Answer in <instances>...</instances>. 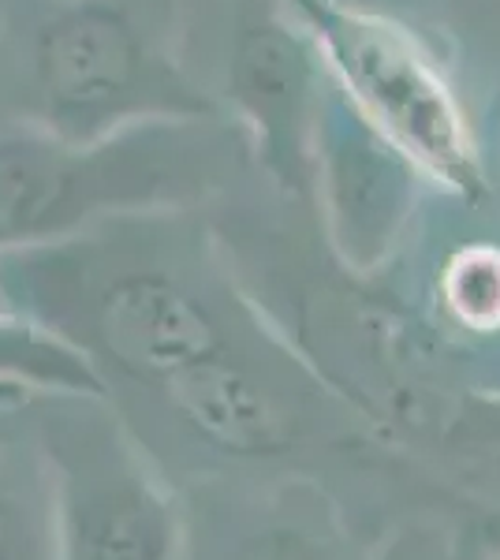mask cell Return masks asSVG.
<instances>
[{"instance_id": "cell-1", "label": "cell", "mask_w": 500, "mask_h": 560, "mask_svg": "<svg viewBox=\"0 0 500 560\" xmlns=\"http://www.w3.org/2000/svg\"><path fill=\"white\" fill-rule=\"evenodd\" d=\"M168 217H127L0 255V295L75 348L108 396H153L184 370L277 332L202 243L161 232Z\"/></svg>"}, {"instance_id": "cell-2", "label": "cell", "mask_w": 500, "mask_h": 560, "mask_svg": "<svg viewBox=\"0 0 500 560\" xmlns=\"http://www.w3.org/2000/svg\"><path fill=\"white\" fill-rule=\"evenodd\" d=\"M232 120H161L71 142L26 120L0 135V255L108 221L190 213L232 176Z\"/></svg>"}, {"instance_id": "cell-3", "label": "cell", "mask_w": 500, "mask_h": 560, "mask_svg": "<svg viewBox=\"0 0 500 560\" xmlns=\"http://www.w3.org/2000/svg\"><path fill=\"white\" fill-rule=\"evenodd\" d=\"M31 124L71 142L161 120H229L179 52L176 0H57L26 42Z\"/></svg>"}, {"instance_id": "cell-4", "label": "cell", "mask_w": 500, "mask_h": 560, "mask_svg": "<svg viewBox=\"0 0 500 560\" xmlns=\"http://www.w3.org/2000/svg\"><path fill=\"white\" fill-rule=\"evenodd\" d=\"M288 8L317 45L333 86L433 187L467 202L486 191L467 108L411 26L354 0H288Z\"/></svg>"}, {"instance_id": "cell-5", "label": "cell", "mask_w": 500, "mask_h": 560, "mask_svg": "<svg viewBox=\"0 0 500 560\" xmlns=\"http://www.w3.org/2000/svg\"><path fill=\"white\" fill-rule=\"evenodd\" d=\"M38 438L57 493V560H179L184 501L108 396H45Z\"/></svg>"}, {"instance_id": "cell-6", "label": "cell", "mask_w": 500, "mask_h": 560, "mask_svg": "<svg viewBox=\"0 0 500 560\" xmlns=\"http://www.w3.org/2000/svg\"><path fill=\"white\" fill-rule=\"evenodd\" d=\"M329 94L317 45L288 0H232L224 113L258 168L295 202L314 198V147Z\"/></svg>"}, {"instance_id": "cell-7", "label": "cell", "mask_w": 500, "mask_h": 560, "mask_svg": "<svg viewBox=\"0 0 500 560\" xmlns=\"http://www.w3.org/2000/svg\"><path fill=\"white\" fill-rule=\"evenodd\" d=\"M430 184L329 79L314 147V198L340 269L370 277L404 243Z\"/></svg>"}, {"instance_id": "cell-8", "label": "cell", "mask_w": 500, "mask_h": 560, "mask_svg": "<svg viewBox=\"0 0 500 560\" xmlns=\"http://www.w3.org/2000/svg\"><path fill=\"white\" fill-rule=\"evenodd\" d=\"M336 497L311 475L251 490H206L184 504L179 560H367Z\"/></svg>"}, {"instance_id": "cell-9", "label": "cell", "mask_w": 500, "mask_h": 560, "mask_svg": "<svg viewBox=\"0 0 500 560\" xmlns=\"http://www.w3.org/2000/svg\"><path fill=\"white\" fill-rule=\"evenodd\" d=\"M45 396H108L97 370L0 295V404Z\"/></svg>"}, {"instance_id": "cell-10", "label": "cell", "mask_w": 500, "mask_h": 560, "mask_svg": "<svg viewBox=\"0 0 500 560\" xmlns=\"http://www.w3.org/2000/svg\"><path fill=\"white\" fill-rule=\"evenodd\" d=\"M0 560H57V493L34 433L0 422Z\"/></svg>"}, {"instance_id": "cell-11", "label": "cell", "mask_w": 500, "mask_h": 560, "mask_svg": "<svg viewBox=\"0 0 500 560\" xmlns=\"http://www.w3.org/2000/svg\"><path fill=\"white\" fill-rule=\"evenodd\" d=\"M441 314L456 329L500 332V247L470 243L444 261L438 273Z\"/></svg>"}, {"instance_id": "cell-12", "label": "cell", "mask_w": 500, "mask_h": 560, "mask_svg": "<svg viewBox=\"0 0 500 560\" xmlns=\"http://www.w3.org/2000/svg\"><path fill=\"white\" fill-rule=\"evenodd\" d=\"M367 560H467V549L438 523L411 520L370 546Z\"/></svg>"}, {"instance_id": "cell-13", "label": "cell", "mask_w": 500, "mask_h": 560, "mask_svg": "<svg viewBox=\"0 0 500 560\" xmlns=\"http://www.w3.org/2000/svg\"><path fill=\"white\" fill-rule=\"evenodd\" d=\"M467 560H500V553H478V557L467 553Z\"/></svg>"}, {"instance_id": "cell-14", "label": "cell", "mask_w": 500, "mask_h": 560, "mask_svg": "<svg viewBox=\"0 0 500 560\" xmlns=\"http://www.w3.org/2000/svg\"><path fill=\"white\" fill-rule=\"evenodd\" d=\"M354 4H370V8H381V0H354Z\"/></svg>"}, {"instance_id": "cell-15", "label": "cell", "mask_w": 500, "mask_h": 560, "mask_svg": "<svg viewBox=\"0 0 500 560\" xmlns=\"http://www.w3.org/2000/svg\"><path fill=\"white\" fill-rule=\"evenodd\" d=\"M0 408H8V404H0Z\"/></svg>"}]
</instances>
